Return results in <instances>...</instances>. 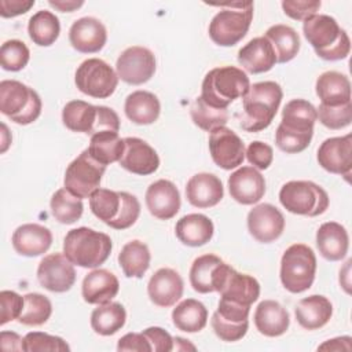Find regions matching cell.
<instances>
[{"instance_id": "8992f818", "label": "cell", "mask_w": 352, "mask_h": 352, "mask_svg": "<svg viewBox=\"0 0 352 352\" xmlns=\"http://www.w3.org/2000/svg\"><path fill=\"white\" fill-rule=\"evenodd\" d=\"M63 125L72 132L95 135L102 131H120L117 113L106 106H94L84 100H70L62 110Z\"/></svg>"}, {"instance_id": "9a60e30c", "label": "cell", "mask_w": 352, "mask_h": 352, "mask_svg": "<svg viewBox=\"0 0 352 352\" xmlns=\"http://www.w3.org/2000/svg\"><path fill=\"white\" fill-rule=\"evenodd\" d=\"M209 153L219 168L231 170L243 162L245 144L232 129L219 126L209 135Z\"/></svg>"}, {"instance_id": "ee69618b", "label": "cell", "mask_w": 352, "mask_h": 352, "mask_svg": "<svg viewBox=\"0 0 352 352\" xmlns=\"http://www.w3.org/2000/svg\"><path fill=\"white\" fill-rule=\"evenodd\" d=\"M192 122L202 131L212 132L219 126H226L228 122V110L216 109L202 100L201 96L195 98L190 109Z\"/></svg>"}, {"instance_id": "2e32d148", "label": "cell", "mask_w": 352, "mask_h": 352, "mask_svg": "<svg viewBox=\"0 0 352 352\" xmlns=\"http://www.w3.org/2000/svg\"><path fill=\"white\" fill-rule=\"evenodd\" d=\"M73 265L63 253L44 256L37 267L38 283L52 293L70 290L76 282V270Z\"/></svg>"}, {"instance_id": "11a10c76", "label": "cell", "mask_w": 352, "mask_h": 352, "mask_svg": "<svg viewBox=\"0 0 352 352\" xmlns=\"http://www.w3.org/2000/svg\"><path fill=\"white\" fill-rule=\"evenodd\" d=\"M142 333L144 334V337L150 342L151 351H154V352H169V351H173L175 340L164 329L154 326V327H147Z\"/></svg>"}, {"instance_id": "f5cc1de1", "label": "cell", "mask_w": 352, "mask_h": 352, "mask_svg": "<svg viewBox=\"0 0 352 352\" xmlns=\"http://www.w3.org/2000/svg\"><path fill=\"white\" fill-rule=\"evenodd\" d=\"M322 3L318 0H283L282 1V8L283 12L296 21H305L315 15Z\"/></svg>"}, {"instance_id": "ba28073f", "label": "cell", "mask_w": 352, "mask_h": 352, "mask_svg": "<svg viewBox=\"0 0 352 352\" xmlns=\"http://www.w3.org/2000/svg\"><path fill=\"white\" fill-rule=\"evenodd\" d=\"M316 274V256L314 250L304 243H293L280 258V282L290 293H302L308 290Z\"/></svg>"}, {"instance_id": "60d3db41", "label": "cell", "mask_w": 352, "mask_h": 352, "mask_svg": "<svg viewBox=\"0 0 352 352\" xmlns=\"http://www.w3.org/2000/svg\"><path fill=\"white\" fill-rule=\"evenodd\" d=\"M121 206L122 191L98 188L89 195L91 212L107 226H110L118 217Z\"/></svg>"}, {"instance_id": "1f68e13d", "label": "cell", "mask_w": 352, "mask_h": 352, "mask_svg": "<svg viewBox=\"0 0 352 352\" xmlns=\"http://www.w3.org/2000/svg\"><path fill=\"white\" fill-rule=\"evenodd\" d=\"M315 91L322 104L340 106L351 102L349 78L340 72L322 73L315 84Z\"/></svg>"}, {"instance_id": "e575fe53", "label": "cell", "mask_w": 352, "mask_h": 352, "mask_svg": "<svg viewBox=\"0 0 352 352\" xmlns=\"http://www.w3.org/2000/svg\"><path fill=\"white\" fill-rule=\"evenodd\" d=\"M318 120L316 109L305 99H292L282 110L280 125L297 132H314Z\"/></svg>"}, {"instance_id": "6125c7cd", "label": "cell", "mask_w": 352, "mask_h": 352, "mask_svg": "<svg viewBox=\"0 0 352 352\" xmlns=\"http://www.w3.org/2000/svg\"><path fill=\"white\" fill-rule=\"evenodd\" d=\"M1 128H3V147H1V153H4L6 150H7V147H8V143H7V140H6V135H7V126L3 124L1 125Z\"/></svg>"}, {"instance_id": "ffe728a7", "label": "cell", "mask_w": 352, "mask_h": 352, "mask_svg": "<svg viewBox=\"0 0 352 352\" xmlns=\"http://www.w3.org/2000/svg\"><path fill=\"white\" fill-rule=\"evenodd\" d=\"M183 289L184 283L177 271L172 268H160L148 280L147 294L154 305L168 308L180 300Z\"/></svg>"}, {"instance_id": "603a6c76", "label": "cell", "mask_w": 352, "mask_h": 352, "mask_svg": "<svg viewBox=\"0 0 352 352\" xmlns=\"http://www.w3.org/2000/svg\"><path fill=\"white\" fill-rule=\"evenodd\" d=\"M69 41L78 52L95 54L104 47L107 41V30L99 19L84 16L74 21L70 26Z\"/></svg>"}, {"instance_id": "7c38bea8", "label": "cell", "mask_w": 352, "mask_h": 352, "mask_svg": "<svg viewBox=\"0 0 352 352\" xmlns=\"http://www.w3.org/2000/svg\"><path fill=\"white\" fill-rule=\"evenodd\" d=\"M106 165L94 160L88 150H84L66 168L63 184L65 188L77 198H89L99 188Z\"/></svg>"}, {"instance_id": "9c48e42d", "label": "cell", "mask_w": 352, "mask_h": 352, "mask_svg": "<svg viewBox=\"0 0 352 352\" xmlns=\"http://www.w3.org/2000/svg\"><path fill=\"white\" fill-rule=\"evenodd\" d=\"M279 202L293 214L315 217L327 210L329 195L314 182L292 180L282 186Z\"/></svg>"}, {"instance_id": "6da1fadb", "label": "cell", "mask_w": 352, "mask_h": 352, "mask_svg": "<svg viewBox=\"0 0 352 352\" xmlns=\"http://www.w3.org/2000/svg\"><path fill=\"white\" fill-rule=\"evenodd\" d=\"M283 92L275 81H260L250 85L242 98V111L236 114L239 126L246 132H260L270 126L282 102Z\"/></svg>"}, {"instance_id": "f546056e", "label": "cell", "mask_w": 352, "mask_h": 352, "mask_svg": "<svg viewBox=\"0 0 352 352\" xmlns=\"http://www.w3.org/2000/svg\"><path fill=\"white\" fill-rule=\"evenodd\" d=\"M290 324V316L286 308L278 301L264 300L254 311V326L265 337H279L285 334Z\"/></svg>"}, {"instance_id": "4fadbf2b", "label": "cell", "mask_w": 352, "mask_h": 352, "mask_svg": "<svg viewBox=\"0 0 352 352\" xmlns=\"http://www.w3.org/2000/svg\"><path fill=\"white\" fill-rule=\"evenodd\" d=\"M249 312V305L220 298L210 320L214 334L226 342L239 341L248 333Z\"/></svg>"}, {"instance_id": "816d5d0a", "label": "cell", "mask_w": 352, "mask_h": 352, "mask_svg": "<svg viewBox=\"0 0 352 352\" xmlns=\"http://www.w3.org/2000/svg\"><path fill=\"white\" fill-rule=\"evenodd\" d=\"M0 304H1L0 324L4 326L6 323L19 318V315L22 314V309H23L25 298L22 296H19L16 292L1 290L0 292Z\"/></svg>"}, {"instance_id": "d6a6232c", "label": "cell", "mask_w": 352, "mask_h": 352, "mask_svg": "<svg viewBox=\"0 0 352 352\" xmlns=\"http://www.w3.org/2000/svg\"><path fill=\"white\" fill-rule=\"evenodd\" d=\"M124 111L133 124L150 125L158 120L161 103L158 98L148 91H135L126 96Z\"/></svg>"}, {"instance_id": "bcb514c9", "label": "cell", "mask_w": 352, "mask_h": 352, "mask_svg": "<svg viewBox=\"0 0 352 352\" xmlns=\"http://www.w3.org/2000/svg\"><path fill=\"white\" fill-rule=\"evenodd\" d=\"M30 59V51L28 45L21 40H7L0 48V63L7 72L22 70Z\"/></svg>"}, {"instance_id": "91938a15", "label": "cell", "mask_w": 352, "mask_h": 352, "mask_svg": "<svg viewBox=\"0 0 352 352\" xmlns=\"http://www.w3.org/2000/svg\"><path fill=\"white\" fill-rule=\"evenodd\" d=\"M351 341L352 338L349 336L337 337L333 340H327L322 345L318 346L319 351H351Z\"/></svg>"}, {"instance_id": "7402d4cb", "label": "cell", "mask_w": 352, "mask_h": 352, "mask_svg": "<svg viewBox=\"0 0 352 352\" xmlns=\"http://www.w3.org/2000/svg\"><path fill=\"white\" fill-rule=\"evenodd\" d=\"M180 192L170 180L160 179L151 183L146 191V206L160 220L175 217L180 210Z\"/></svg>"}, {"instance_id": "cb8c5ba5", "label": "cell", "mask_w": 352, "mask_h": 352, "mask_svg": "<svg viewBox=\"0 0 352 352\" xmlns=\"http://www.w3.org/2000/svg\"><path fill=\"white\" fill-rule=\"evenodd\" d=\"M223 183L213 173H197L190 177L186 186L187 201L199 209L216 206L223 199Z\"/></svg>"}, {"instance_id": "f35d334b", "label": "cell", "mask_w": 352, "mask_h": 352, "mask_svg": "<svg viewBox=\"0 0 352 352\" xmlns=\"http://www.w3.org/2000/svg\"><path fill=\"white\" fill-rule=\"evenodd\" d=\"M265 37L274 47L278 63L290 62L300 51V36L287 25L278 23L268 28Z\"/></svg>"}, {"instance_id": "7dc6e473", "label": "cell", "mask_w": 352, "mask_h": 352, "mask_svg": "<svg viewBox=\"0 0 352 352\" xmlns=\"http://www.w3.org/2000/svg\"><path fill=\"white\" fill-rule=\"evenodd\" d=\"M312 136L314 132H297L287 129L279 124L275 132V143L278 148L283 153L297 154L304 151L309 146Z\"/></svg>"}, {"instance_id": "c3c4849f", "label": "cell", "mask_w": 352, "mask_h": 352, "mask_svg": "<svg viewBox=\"0 0 352 352\" xmlns=\"http://www.w3.org/2000/svg\"><path fill=\"white\" fill-rule=\"evenodd\" d=\"M318 118L322 125L329 129H342L348 126L352 121V103L348 102L340 106H326L319 104L316 109Z\"/></svg>"}, {"instance_id": "f907efd6", "label": "cell", "mask_w": 352, "mask_h": 352, "mask_svg": "<svg viewBox=\"0 0 352 352\" xmlns=\"http://www.w3.org/2000/svg\"><path fill=\"white\" fill-rule=\"evenodd\" d=\"M140 214V204L138 198L126 191H122V206L118 217L109 226L114 230H125L133 226Z\"/></svg>"}, {"instance_id": "680465c9", "label": "cell", "mask_w": 352, "mask_h": 352, "mask_svg": "<svg viewBox=\"0 0 352 352\" xmlns=\"http://www.w3.org/2000/svg\"><path fill=\"white\" fill-rule=\"evenodd\" d=\"M22 341L23 338L14 331L0 333V346L3 351H23Z\"/></svg>"}, {"instance_id": "5bb4252c", "label": "cell", "mask_w": 352, "mask_h": 352, "mask_svg": "<svg viewBox=\"0 0 352 352\" xmlns=\"http://www.w3.org/2000/svg\"><path fill=\"white\" fill-rule=\"evenodd\" d=\"M116 73L126 84L142 85L155 73V56L146 47H129L120 54L116 63Z\"/></svg>"}, {"instance_id": "277c9868", "label": "cell", "mask_w": 352, "mask_h": 352, "mask_svg": "<svg viewBox=\"0 0 352 352\" xmlns=\"http://www.w3.org/2000/svg\"><path fill=\"white\" fill-rule=\"evenodd\" d=\"M250 88L248 74L235 66L214 67L206 73L201 87V98L216 109H227L235 99L243 98Z\"/></svg>"}, {"instance_id": "8fae6325", "label": "cell", "mask_w": 352, "mask_h": 352, "mask_svg": "<svg viewBox=\"0 0 352 352\" xmlns=\"http://www.w3.org/2000/svg\"><path fill=\"white\" fill-rule=\"evenodd\" d=\"M74 82L80 92L96 99L111 96L118 85L114 69L99 58L85 59L76 70Z\"/></svg>"}, {"instance_id": "30bf717a", "label": "cell", "mask_w": 352, "mask_h": 352, "mask_svg": "<svg viewBox=\"0 0 352 352\" xmlns=\"http://www.w3.org/2000/svg\"><path fill=\"white\" fill-rule=\"evenodd\" d=\"M212 285L213 290L220 294V298L249 307L260 296V283L256 278L235 271L224 261L214 268Z\"/></svg>"}, {"instance_id": "52a82bcc", "label": "cell", "mask_w": 352, "mask_h": 352, "mask_svg": "<svg viewBox=\"0 0 352 352\" xmlns=\"http://www.w3.org/2000/svg\"><path fill=\"white\" fill-rule=\"evenodd\" d=\"M41 99L38 94L16 80L0 82V111L12 122L28 125L41 114Z\"/></svg>"}, {"instance_id": "9f6ffc18", "label": "cell", "mask_w": 352, "mask_h": 352, "mask_svg": "<svg viewBox=\"0 0 352 352\" xmlns=\"http://www.w3.org/2000/svg\"><path fill=\"white\" fill-rule=\"evenodd\" d=\"M117 351L151 352V346L143 333H128L118 340Z\"/></svg>"}, {"instance_id": "d4e9b609", "label": "cell", "mask_w": 352, "mask_h": 352, "mask_svg": "<svg viewBox=\"0 0 352 352\" xmlns=\"http://www.w3.org/2000/svg\"><path fill=\"white\" fill-rule=\"evenodd\" d=\"M14 250L26 257H37L44 254L52 245L51 231L36 223H28L19 226L12 234Z\"/></svg>"}, {"instance_id": "ac0fdd59", "label": "cell", "mask_w": 352, "mask_h": 352, "mask_svg": "<svg viewBox=\"0 0 352 352\" xmlns=\"http://www.w3.org/2000/svg\"><path fill=\"white\" fill-rule=\"evenodd\" d=\"M248 230L256 241L271 243L282 235L285 230V217L276 206L271 204H260L248 213Z\"/></svg>"}, {"instance_id": "4316f807", "label": "cell", "mask_w": 352, "mask_h": 352, "mask_svg": "<svg viewBox=\"0 0 352 352\" xmlns=\"http://www.w3.org/2000/svg\"><path fill=\"white\" fill-rule=\"evenodd\" d=\"M239 65L252 74L270 72L276 62L272 44L265 36L254 37L238 51Z\"/></svg>"}, {"instance_id": "7bdbcfd3", "label": "cell", "mask_w": 352, "mask_h": 352, "mask_svg": "<svg viewBox=\"0 0 352 352\" xmlns=\"http://www.w3.org/2000/svg\"><path fill=\"white\" fill-rule=\"evenodd\" d=\"M221 261L223 260L220 257L209 253L202 254L192 261L190 268V283L195 292L202 294L214 292L212 285V276H213L214 268Z\"/></svg>"}, {"instance_id": "836d02e7", "label": "cell", "mask_w": 352, "mask_h": 352, "mask_svg": "<svg viewBox=\"0 0 352 352\" xmlns=\"http://www.w3.org/2000/svg\"><path fill=\"white\" fill-rule=\"evenodd\" d=\"M172 322L177 330L184 333H198L208 323V309L201 301L186 298L173 308Z\"/></svg>"}, {"instance_id": "f6af8a7d", "label": "cell", "mask_w": 352, "mask_h": 352, "mask_svg": "<svg viewBox=\"0 0 352 352\" xmlns=\"http://www.w3.org/2000/svg\"><path fill=\"white\" fill-rule=\"evenodd\" d=\"M23 298L25 304L22 314L18 318V322L25 326L44 324L52 314L51 301L40 293H28L23 296Z\"/></svg>"}, {"instance_id": "d6986e66", "label": "cell", "mask_w": 352, "mask_h": 352, "mask_svg": "<svg viewBox=\"0 0 352 352\" xmlns=\"http://www.w3.org/2000/svg\"><path fill=\"white\" fill-rule=\"evenodd\" d=\"M231 198L242 205L257 204L265 194L264 176L253 166H242L228 177Z\"/></svg>"}, {"instance_id": "b9f144b4", "label": "cell", "mask_w": 352, "mask_h": 352, "mask_svg": "<svg viewBox=\"0 0 352 352\" xmlns=\"http://www.w3.org/2000/svg\"><path fill=\"white\" fill-rule=\"evenodd\" d=\"M50 206L55 220H58L62 224L76 223L82 216V210H84L81 198H77L76 195L69 192L65 187L54 192Z\"/></svg>"}, {"instance_id": "ab89813d", "label": "cell", "mask_w": 352, "mask_h": 352, "mask_svg": "<svg viewBox=\"0 0 352 352\" xmlns=\"http://www.w3.org/2000/svg\"><path fill=\"white\" fill-rule=\"evenodd\" d=\"M30 40L40 47L52 45L60 33V23L55 14L47 10H40L33 14L28 23Z\"/></svg>"}, {"instance_id": "5b68a950", "label": "cell", "mask_w": 352, "mask_h": 352, "mask_svg": "<svg viewBox=\"0 0 352 352\" xmlns=\"http://www.w3.org/2000/svg\"><path fill=\"white\" fill-rule=\"evenodd\" d=\"M220 10L209 23V37L220 47L238 44L248 33L253 19V3H227L220 4Z\"/></svg>"}, {"instance_id": "74e56055", "label": "cell", "mask_w": 352, "mask_h": 352, "mask_svg": "<svg viewBox=\"0 0 352 352\" xmlns=\"http://www.w3.org/2000/svg\"><path fill=\"white\" fill-rule=\"evenodd\" d=\"M124 148L125 143L124 139L118 136V132L102 131L91 136L87 150L94 160L103 165H109L120 161L124 154Z\"/></svg>"}, {"instance_id": "3957f363", "label": "cell", "mask_w": 352, "mask_h": 352, "mask_svg": "<svg viewBox=\"0 0 352 352\" xmlns=\"http://www.w3.org/2000/svg\"><path fill=\"white\" fill-rule=\"evenodd\" d=\"M111 249L113 243L107 234L88 227L73 228L63 239V254L81 268H98L109 258Z\"/></svg>"}, {"instance_id": "6f0895ef", "label": "cell", "mask_w": 352, "mask_h": 352, "mask_svg": "<svg viewBox=\"0 0 352 352\" xmlns=\"http://www.w3.org/2000/svg\"><path fill=\"white\" fill-rule=\"evenodd\" d=\"M34 6V0H0V15L14 18L28 12Z\"/></svg>"}, {"instance_id": "d590c367", "label": "cell", "mask_w": 352, "mask_h": 352, "mask_svg": "<svg viewBox=\"0 0 352 352\" xmlns=\"http://www.w3.org/2000/svg\"><path fill=\"white\" fill-rule=\"evenodd\" d=\"M150 260L147 245L138 239L126 242L118 254V264L126 278H143L150 267Z\"/></svg>"}, {"instance_id": "7a4b0ae2", "label": "cell", "mask_w": 352, "mask_h": 352, "mask_svg": "<svg viewBox=\"0 0 352 352\" xmlns=\"http://www.w3.org/2000/svg\"><path fill=\"white\" fill-rule=\"evenodd\" d=\"M302 32L319 58L333 62L349 55L351 40L333 16L315 14L304 21Z\"/></svg>"}, {"instance_id": "83f0119b", "label": "cell", "mask_w": 352, "mask_h": 352, "mask_svg": "<svg viewBox=\"0 0 352 352\" xmlns=\"http://www.w3.org/2000/svg\"><path fill=\"white\" fill-rule=\"evenodd\" d=\"M316 246L320 256L329 261L342 260L349 248V236L344 226L326 221L316 231Z\"/></svg>"}, {"instance_id": "484cf974", "label": "cell", "mask_w": 352, "mask_h": 352, "mask_svg": "<svg viewBox=\"0 0 352 352\" xmlns=\"http://www.w3.org/2000/svg\"><path fill=\"white\" fill-rule=\"evenodd\" d=\"M120 290L117 276L104 268H96L87 274L82 279L81 294L88 304H106L110 302Z\"/></svg>"}, {"instance_id": "e0dca14e", "label": "cell", "mask_w": 352, "mask_h": 352, "mask_svg": "<svg viewBox=\"0 0 352 352\" xmlns=\"http://www.w3.org/2000/svg\"><path fill=\"white\" fill-rule=\"evenodd\" d=\"M319 165L334 175L349 180L352 170V135L329 138L322 142L316 154Z\"/></svg>"}, {"instance_id": "94428289", "label": "cell", "mask_w": 352, "mask_h": 352, "mask_svg": "<svg viewBox=\"0 0 352 352\" xmlns=\"http://www.w3.org/2000/svg\"><path fill=\"white\" fill-rule=\"evenodd\" d=\"M48 4L56 10H59L60 12H73L74 10L80 8L84 1H73V0H50Z\"/></svg>"}, {"instance_id": "4dcf8cb0", "label": "cell", "mask_w": 352, "mask_h": 352, "mask_svg": "<svg viewBox=\"0 0 352 352\" xmlns=\"http://www.w3.org/2000/svg\"><path fill=\"white\" fill-rule=\"evenodd\" d=\"M214 232L212 220L201 213H190L177 220L175 234L177 239L187 246L198 248L208 243Z\"/></svg>"}, {"instance_id": "44dd1931", "label": "cell", "mask_w": 352, "mask_h": 352, "mask_svg": "<svg viewBox=\"0 0 352 352\" xmlns=\"http://www.w3.org/2000/svg\"><path fill=\"white\" fill-rule=\"evenodd\" d=\"M124 143V154L118 161L121 168L140 176L151 175L158 169L160 157L147 142L139 138H125Z\"/></svg>"}, {"instance_id": "681fc988", "label": "cell", "mask_w": 352, "mask_h": 352, "mask_svg": "<svg viewBox=\"0 0 352 352\" xmlns=\"http://www.w3.org/2000/svg\"><path fill=\"white\" fill-rule=\"evenodd\" d=\"M22 349L25 352H37V351L66 352V351H70V346L63 338L58 336H51L43 331H30L23 337Z\"/></svg>"}, {"instance_id": "8d00e7d4", "label": "cell", "mask_w": 352, "mask_h": 352, "mask_svg": "<svg viewBox=\"0 0 352 352\" xmlns=\"http://www.w3.org/2000/svg\"><path fill=\"white\" fill-rule=\"evenodd\" d=\"M126 320V311L120 302L98 305L91 314V327L99 336H113L121 330Z\"/></svg>"}, {"instance_id": "db71d44e", "label": "cell", "mask_w": 352, "mask_h": 352, "mask_svg": "<svg viewBox=\"0 0 352 352\" xmlns=\"http://www.w3.org/2000/svg\"><path fill=\"white\" fill-rule=\"evenodd\" d=\"M246 158L249 164L253 165V168L257 169H267L274 160V151L272 147L264 142L254 140L246 148Z\"/></svg>"}, {"instance_id": "f1b7e54d", "label": "cell", "mask_w": 352, "mask_h": 352, "mask_svg": "<svg viewBox=\"0 0 352 352\" xmlns=\"http://www.w3.org/2000/svg\"><path fill=\"white\" fill-rule=\"evenodd\" d=\"M294 315L302 329L318 330L329 323L333 315V305L327 297L312 294L297 302Z\"/></svg>"}]
</instances>
